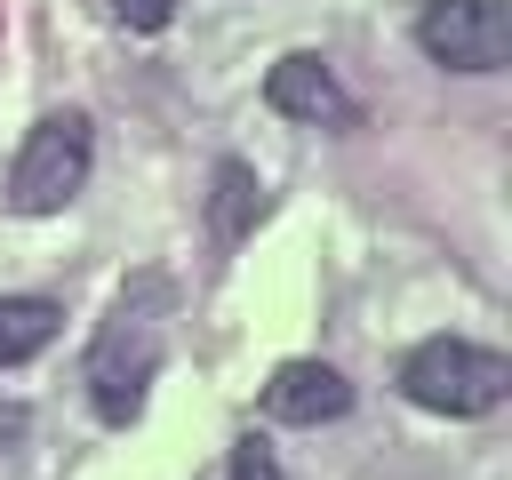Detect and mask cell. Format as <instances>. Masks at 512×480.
<instances>
[{
  "mask_svg": "<svg viewBox=\"0 0 512 480\" xmlns=\"http://www.w3.org/2000/svg\"><path fill=\"white\" fill-rule=\"evenodd\" d=\"M400 392L432 416H488L512 392V360L488 344H464V336H424L400 360Z\"/></svg>",
  "mask_w": 512,
  "mask_h": 480,
  "instance_id": "cell-2",
  "label": "cell"
},
{
  "mask_svg": "<svg viewBox=\"0 0 512 480\" xmlns=\"http://www.w3.org/2000/svg\"><path fill=\"white\" fill-rule=\"evenodd\" d=\"M256 216H264L256 168H248V160H216V176H208V232H216V240H248Z\"/></svg>",
  "mask_w": 512,
  "mask_h": 480,
  "instance_id": "cell-7",
  "label": "cell"
},
{
  "mask_svg": "<svg viewBox=\"0 0 512 480\" xmlns=\"http://www.w3.org/2000/svg\"><path fill=\"white\" fill-rule=\"evenodd\" d=\"M264 104L288 112V120H312V128H344V120H352V96H344L336 72H328L320 56H304V48L264 72Z\"/></svg>",
  "mask_w": 512,
  "mask_h": 480,
  "instance_id": "cell-5",
  "label": "cell"
},
{
  "mask_svg": "<svg viewBox=\"0 0 512 480\" xmlns=\"http://www.w3.org/2000/svg\"><path fill=\"white\" fill-rule=\"evenodd\" d=\"M416 48L448 72H504L512 64V8L504 0H424Z\"/></svg>",
  "mask_w": 512,
  "mask_h": 480,
  "instance_id": "cell-4",
  "label": "cell"
},
{
  "mask_svg": "<svg viewBox=\"0 0 512 480\" xmlns=\"http://www.w3.org/2000/svg\"><path fill=\"white\" fill-rule=\"evenodd\" d=\"M168 280L160 272H144L136 288H120V304L104 312V328H96V344H88V408L104 416V424H136L144 416V384H152V368H160V344H168Z\"/></svg>",
  "mask_w": 512,
  "mask_h": 480,
  "instance_id": "cell-1",
  "label": "cell"
},
{
  "mask_svg": "<svg viewBox=\"0 0 512 480\" xmlns=\"http://www.w3.org/2000/svg\"><path fill=\"white\" fill-rule=\"evenodd\" d=\"M64 328L56 296H0V368H24L32 352H48Z\"/></svg>",
  "mask_w": 512,
  "mask_h": 480,
  "instance_id": "cell-8",
  "label": "cell"
},
{
  "mask_svg": "<svg viewBox=\"0 0 512 480\" xmlns=\"http://www.w3.org/2000/svg\"><path fill=\"white\" fill-rule=\"evenodd\" d=\"M232 480H280L272 448H264V440H240V448H232Z\"/></svg>",
  "mask_w": 512,
  "mask_h": 480,
  "instance_id": "cell-10",
  "label": "cell"
},
{
  "mask_svg": "<svg viewBox=\"0 0 512 480\" xmlns=\"http://www.w3.org/2000/svg\"><path fill=\"white\" fill-rule=\"evenodd\" d=\"M88 168H96L88 120H80V112H48V120L24 136L16 168H8V208H16V216H56V208L88 184Z\"/></svg>",
  "mask_w": 512,
  "mask_h": 480,
  "instance_id": "cell-3",
  "label": "cell"
},
{
  "mask_svg": "<svg viewBox=\"0 0 512 480\" xmlns=\"http://www.w3.org/2000/svg\"><path fill=\"white\" fill-rule=\"evenodd\" d=\"M112 16H120L128 32H160V24L176 16V0H112Z\"/></svg>",
  "mask_w": 512,
  "mask_h": 480,
  "instance_id": "cell-9",
  "label": "cell"
},
{
  "mask_svg": "<svg viewBox=\"0 0 512 480\" xmlns=\"http://www.w3.org/2000/svg\"><path fill=\"white\" fill-rule=\"evenodd\" d=\"M344 408H352V384L328 360H280L264 384V416H280V424H336Z\"/></svg>",
  "mask_w": 512,
  "mask_h": 480,
  "instance_id": "cell-6",
  "label": "cell"
}]
</instances>
